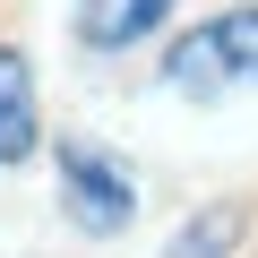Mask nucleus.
Returning a JSON list of instances; mask_svg holds the SVG:
<instances>
[{"label":"nucleus","instance_id":"obj_3","mask_svg":"<svg viewBox=\"0 0 258 258\" xmlns=\"http://www.w3.org/2000/svg\"><path fill=\"white\" fill-rule=\"evenodd\" d=\"M43 147V95H35V60L18 43H0V172L26 164Z\"/></svg>","mask_w":258,"mask_h":258},{"label":"nucleus","instance_id":"obj_4","mask_svg":"<svg viewBox=\"0 0 258 258\" xmlns=\"http://www.w3.org/2000/svg\"><path fill=\"white\" fill-rule=\"evenodd\" d=\"M172 18V0H78V43L86 52H129Z\"/></svg>","mask_w":258,"mask_h":258},{"label":"nucleus","instance_id":"obj_1","mask_svg":"<svg viewBox=\"0 0 258 258\" xmlns=\"http://www.w3.org/2000/svg\"><path fill=\"white\" fill-rule=\"evenodd\" d=\"M241 78H258V0L207 18V26H181L172 52H164V86L189 95V103H215V95L241 86Z\"/></svg>","mask_w":258,"mask_h":258},{"label":"nucleus","instance_id":"obj_5","mask_svg":"<svg viewBox=\"0 0 258 258\" xmlns=\"http://www.w3.org/2000/svg\"><path fill=\"white\" fill-rule=\"evenodd\" d=\"M241 232H249V207H241V198H215V207H198V215L172 232V249H164V258H232V249H241Z\"/></svg>","mask_w":258,"mask_h":258},{"label":"nucleus","instance_id":"obj_2","mask_svg":"<svg viewBox=\"0 0 258 258\" xmlns=\"http://www.w3.org/2000/svg\"><path fill=\"white\" fill-rule=\"evenodd\" d=\"M60 215H69L78 232L112 241V232H129V224H138V181H129L103 147L60 138Z\"/></svg>","mask_w":258,"mask_h":258}]
</instances>
